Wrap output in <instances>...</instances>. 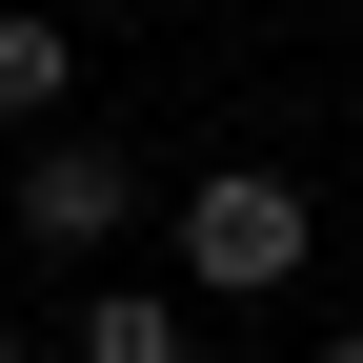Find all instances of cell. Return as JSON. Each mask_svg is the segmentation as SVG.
I'll list each match as a JSON object with an SVG mask.
<instances>
[{"label":"cell","mask_w":363,"mask_h":363,"mask_svg":"<svg viewBox=\"0 0 363 363\" xmlns=\"http://www.w3.org/2000/svg\"><path fill=\"white\" fill-rule=\"evenodd\" d=\"M303 262H323V202L283 162H202L182 182V303H283Z\"/></svg>","instance_id":"6da1fadb"},{"label":"cell","mask_w":363,"mask_h":363,"mask_svg":"<svg viewBox=\"0 0 363 363\" xmlns=\"http://www.w3.org/2000/svg\"><path fill=\"white\" fill-rule=\"evenodd\" d=\"M142 202H162V162H142V142H101V121L21 142V182H0V222H21L40 262H101V242H142Z\"/></svg>","instance_id":"7a4b0ae2"},{"label":"cell","mask_w":363,"mask_h":363,"mask_svg":"<svg viewBox=\"0 0 363 363\" xmlns=\"http://www.w3.org/2000/svg\"><path fill=\"white\" fill-rule=\"evenodd\" d=\"M61 121H81V40L40 0H0V142H61Z\"/></svg>","instance_id":"3957f363"},{"label":"cell","mask_w":363,"mask_h":363,"mask_svg":"<svg viewBox=\"0 0 363 363\" xmlns=\"http://www.w3.org/2000/svg\"><path fill=\"white\" fill-rule=\"evenodd\" d=\"M61 363H202V323H182L162 283H81L61 303Z\"/></svg>","instance_id":"277c9868"},{"label":"cell","mask_w":363,"mask_h":363,"mask_svg":"<svg viewBox=\"0 0 363 363\" xmlns=\"http://www.w3.org/2000/svg\"><path fill=\"white\" fill-rule=\"evenodd\" d=\"M303 363H363V323H323V343H303Z\"/></svg>","instance_id":"5b68a950"},{"label":"cell","mask_w":363,"mask_h":363,"mask_svg":"<svg viewBox=\"0 0 363 363\" xmlns=\"http://www.w3.org/2000/svg\"><path fill=\"white\" fill-rule=\"evenodd\" d=\"M0 363H61V343H21V323H0Z\"/></svg>","instance_id":"8992f818"}]
</instances>
